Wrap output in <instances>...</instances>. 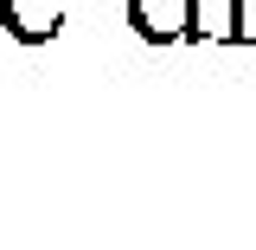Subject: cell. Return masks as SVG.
Wrapping results in <instances>:
<instances>
[{
  "label": "cell",
  "instance_id": "obj_1",
  "mask_svg": "<svg viewBox=\"0 0 256 250\" xmlns=\"http://www.w3.org/2000/svg\"><path fill=\"white\" fill-rule=\"evenodd\" d=\"M128 26L148 45H180L198 39V0H128Z\"/></svg>",
  "mask_w": 256,
  "mask_h": 250
},
{
  "label": "cell",
  "instance_id": "obj_2",
  "mask_svg": "<svg viewBox=\"0 0 256 250\" xmlns=\"http://www.w3.org/2000/svg\"><path fill=\"white\" fill-rule=\"evenodd\" d=\"M0 26L20 45H45L64 26V0H0Z\"/></svg>",
  "mask_w": 256,
  "mask_h": 250
},
{
  "label": "cell",
  "instance_id": "obj_3",
  "mask_svg": "<svg viewBox=\"0 0 256 250\" xmlns=\"http://www.w3.org/2000/svg\"><path fill=\"white\" fill-rule=\"evenodd\" d=\"M250 0H198V39H250Z\"/></svg>",
  "mask_w": 256,
  "mask_h": 250
}]
</instances>
